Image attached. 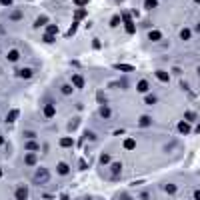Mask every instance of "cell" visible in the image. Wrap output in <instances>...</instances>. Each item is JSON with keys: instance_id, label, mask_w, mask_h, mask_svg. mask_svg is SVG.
Segmentation results:
<instances>
[{"instance_id": "26", "label": "cell", "mask_w": 200, "mask_h": 200, "mask_svg": "<svg viewBox=\"0 0 200 200\" xmlns=\"http://www.w3.org/2000/svg\"><path fill=\"white\" fill-rule=\"evenodd\" d=\"M196 30H198V32H200V24H198V26H196Z\"/></svg>"}, {"instance_id": "20", "label": "cell", "mask_w": 200, "mask_h": 200, "mask_svg": "<svg viewBox=\"0 0 200 200\" xmlns=\"http://www.w3.org/2000/svg\"><path fill=\"white\" fill-rule=\"evenodd\" d=\"M62 146H72V140H70V138H64V140H62Z\"/></svg>"}, {"instance_id": "8", "label": "cell", "mask_w": 200, "mask_h": 200, "mask_svg": "<svg viewBox=\"0 0 200 200\" xmlns=\"http://www.w3.org/2000/svg\"><path fill=\"white\" fill-rule=\"evenodd\" d=\"M44 114H46L48 118H52V116H54V108H52V106H46V108H44Z\"/></svg>"}, {"instance_id": "13", "label": "cell", "mask_w": 200, "mask_h": 200, "mask_svg": "<svg viewBox=\"0 0 200 200\" xmlns=\"http://www.w3.org/2000/svg\"><path fill=\"white\" fill-rule=\"evenodd\" d=\"M26 148L34 152V150H38V144H36V142H28V144H26Z\"/></svg>"}, {"instance_id": "21", "label": "cell", "mask_w": 200, "mask_h": 200, "mask_svg": "<svg viewBox=\"0 0 200 200\" xmlns=\"http://www.w3.org/2000/svg\"><path fill=\"white\" fill-rule=\"evenodd\" d=\"M62 92H64V94H70L72 88H70V86H62Z\"/></svg>"}, {"instance_id": "14", "label": "cell", "mask_w": 200, "mask_h": 200, "mask_svg": "<svg viewBox=\"0 0 200 200\" xmlns=\"http://www.w3.org/2000/svg\"><path fill=\"white\" fill-rule=\"evenodd\" d=\"M58 172H60V174H68V166H66V164H60V166H58Z\"/></svg>"}, {"instance_id": "29", "label": "cell", "mask_w": 200, "mask_h": 200, "mask_svg": "<svg viewBox=\"0 0 200 200\" xmlns=\"http://www.w3.org/2000/svg\"><path fill=\"white\" fill-rule=\"evenodd\" d=\"M194 2H200V0H194Z\"/></svg>"}, {"instance_id": "16", "label": "cell", "mask_w": 200, "mask_h": 200, "mask_svg": "<svg viewBox=\"0 0 200 200\" xmlns=\"http://www.w3.org/2000/svg\"><path fill=\"white\" fill-rule=\"evenodd\" d=\"M144 102H146V104H154V102H156V96H146Z\"/></svg>"}, {"instance_id": "9", "label": "cell", "mask_w": 200, "mask_h": 200, "mask_svg": "<svg viewBox=\"0 0 200 200\" xmlns=\"http://www.w3.org/2000/svg\"><path fill=\"white\" fill-rule=\"evenodd\" d=\"M164 190H166L168 194H174V192H176V186H174V184H166V186H164Z\"/></svg>"}, {"instance_id": "1", "label": "cell", "mask_w": 200, "mask_h": 200, "mask_svg": "<svg viewBox=\"0 0 200 200\" xmlns=\"http://www.w3.org/2000/svg\"><path fill=\"white\" fill-rule=\"evenodd\" d=\"M46 178H48V172L46 170H40L38 174H36V182H46Z\"/></svg>"}, {"instance_id": "11", "label": "cell", "mask_w": 200, "mask_h": 200, "mask_svg": "<svg viewBox=\"0 0 200 200\" xmlns=\"http://www.w3.org/2000/svg\"><path fill=\"white\" fill-rule=\"evenodd\" d=\"M180 38H182V40H188V38H190V30H188V28H184V30L180 32Z\"/></svg>"}, {"instance_id": "6", "label": "cell", "mask_w": 200, "mask_h": 200, "mask_svg": "<svg viewBox=\"0 0 200 200\" xmlns=\"http://www.w3.org/2000/svg\"><path fill=\"white\" fill-rule=\"evenodd\" d=\"M72 82H74V86H84V80H82V76H72Z\"/></svg>"}, {"instance_id": "30", "label": "cell", "mask_w": 200, "mask_h": 200, "mask_svg": "<svg viewBox=\"0 0 200 200\" xmlns=\"http://www.w3.org/2000/svg\"><path fill=\"white\" fill-rule=\"evenodd\" d=\"M198 74H200V68H198Z\"/></svg>"}, {"instance_id": "12", "label": "cell", "mask_w": 200, "mask_h": 200, "mask_svg": "<svg viewBox=\"0 0 200 200\" xmlns=\"http://www.w3.org/2000/svg\"><path fill=\"white\" fill-rule=\"evenodd\" d=\"M148 36H150V40H160V36H162V34H160L158 30H154V32H150Z\"/></svg>"}, {"instance_id": "31", "label": "cell", "mask_w": 200, "mask_h": 200, "mask_svg": "<svg viewBox=\"0 0 200 200\" xmlns=\"http://www.w3.org/2000/svg\"><path fill=\"white\" fill-rule=\"evenodd\" d=\"M0 174H2V172H0Z\"/></svg>"}, {"instance_id": "10", "label": "cell", "mask_w": 200, "mask_h": 200, "mask_svg": "<svg viewBox=\"0 0 200 200\" xmlns=\"http://www.w3.org/2000/svg\"><path fill=\"white\" fill-rule=\"evenodd\" d=\"M156 76H158V78L162 80V82H168V80H170V76H168L166 72H156Z\"/></svg>"}, {"instance_id": "22", "label": "cell", "mask_w": 200, "mask_h": 200, "mask_svg": "<svg viewBox=\"0 0 200 200\" xmlns=\"http://www.w3.org/2000/svg\"><path fill=\"white\" fill-rule=\"evenodd\" d=\"M18 116V110H14V112H10V116H8V120H14Z\"/></svg>"}, {"instance_id": "24", "label": "cell", "mask_w": 200, "mask_h": 200, "mask_svg": "<svg viewBox=\"0 0 200 200\" xmlns=\"http://www.w3.org/2000/svg\"><path fill=\"white\" fill-rule=\"evenodd\" d=\"M0 2H2L4 6H10V4H12V0H0Z\"/></svg>"}, {"instance_id": "23", "label": "cell", "mask_w": 200, "mask_h": 200, "mask_svg": "<svg viewBox=\"0 0 200 200\" xmlns=\"http://www.w3.org/2000/svg\"><path fill=\"white\" fill-rule=\"evenodd\" d=\"M20 74H22V76H24V78H28V76H30V70H22V72H20Z\"/></svg>"}, {"instance_id": "27", "label": "cell", "mask_w": 200, "mask_h": 200, "mask_svg": "<svg viewBox=\"0 0 200 200\" xmlns=\"http://www.w3.org/2000/svg\"><path fill=\"white\" fill-rule=\"evenodd\" d=\"M198 132H200V124H198Z\"/></svg>"}, {"instance_id": "28", "label": "cell", "mask_w": 200, "mask_h": 200, "mask_svg": "<svg viewBox=\"0 0 200 200\" xmlns=\"http://www.w3.org/2000/svg\"><path fill=\"white\" fill-rule=\"evenodd\" d=\"M0 144H2V138H0Z\"/></svg>"}, {"instance_id": "15", "label": "cell", "mask_w": 200, "mask_h": 200, "mask_svg": "<svg viewBox=\"0 0 200 200\" xmlns=\"http://www.w3.org/2000/svg\"><path fill=\"white\" fill-rule=\"evenodd\" d=\"M134 144H136L134 140H126V142H124V146H126L128 150H132V148H134Z\"/></svg>"}, {"instance_id": "3", "label": "cell", "mask_w": 200, "mask_h": 200, "mask_svg": "<svg viewBox=\"0 0 200 200\" xmlns=\"http://www.w3.org/2000/svg\"><path fill=\"white\" fill-rule=\"evenodd\" d=\"M26 192H28V190H26V188H22V186H20V188H18V190H16V196H18V198H20V200H24V198H26Z\"/></svg>"}, {"instance_id": "19", "label": "cell", "mask_w": 200, "mask_h": 200, "mask_svg": "<svg viewBox=\"0 0 200 200\" xmlns=\"http://www.w3.org/2000/svg\"><path fill=\"white\" fill-rule=\"evenodd\" d=\"M8 58H10V60H16V58H18V52H16V50H12V52L8 54Z\"/></svg>"}, {"instance_id": "4", "label": "cell", "mask_w": 200, "mask_h": 200, "mask_svg": "<svg viewBox=\"0 0 200 200\" xmlns=\"http://www.w3.org/2000/svg\"><path fill=\"white\" fill-rule=\"evenodd\" d=\"M138 90H140V92H146V90H148V82H146V80H140V82H138Z\"/></svg>"}, {"instance_id": "5", "label": "cell", "mask_w": 200, "mask_h": 200, "mask_svg": "<svg viewBox=\"0 0 200 200\" xmlns=\"http://www.w3.org/2000/svg\"><path fill=\"white\" fill-rule=\"evenodd\" d=\"M178 130H180V132H182V134H186V132H188V130H190V126H188V124H186V122H180V124H178Z\"/></svg>"}, {"instance_id": "17", "label": "cell", "mask_w": 200, "mask_h": 200, "mask_svg": "<svg viewBox=\"0 0 200 200\" xmlns=\"http://www.w3.org/2000/svg\"><path fill=\"white\" fill-rule=\"evenodd\" d=\"M144 4H146V8H154L156 6V0H146Z\"/></svg>"}, {"instance_id": "2", "label": "cell", "mask_w": 200, "mask_h": 200, "mask_svg": "<svg viewBox=\"0 0 200 200\" xmlns=\"http://www.w3.org/2000/svg\"><path fill=\"white\" fill-rule=\"evenodd\" d=\"M124 22H126V30H128V32H134V24H132V20H130L128 16H124Z\"/></svg>"}, {"instance_id": "7", "label": "cell", "mask_w": 200, "mask_h": 200, "mask_svg": "<svg viewBox=\"0 0 200 200\" xmlns=\"http://www.w3.org/2000/svg\"><path fill=\"white\" fill-rule=\"evenodd\" d=\"M120 170H122V164H120V162H114V164H112V174H118Z\"/></svg>"}, {"instance_id": "25", "label": "cell", "mask_w": 200, "mask_h": 200, "mask_svg": "<svg viewBox=\"0 0 200 200\" xmlns=\"http://www.w3.org/2000/svg\"><path fill=\"white\" fill-rule=\"evenodd\" d=\"M194 198H196V200H200V190H196V194H194Z\"/></svg>"}, {"instance_id": "18", "label": "cell", "mask_w": 200, "mask_h": 200, "mask_svg": "<svg viewBox=\"0 0 200 200\" xmlns=\"http://www.w3.org/2000/svg\"><path fill=\"white\" fill-rule=\"evenodd\" d=\"M146 124H150V118H148V116L140 118V126H146Z\"/></svg>"}]
</instances>
